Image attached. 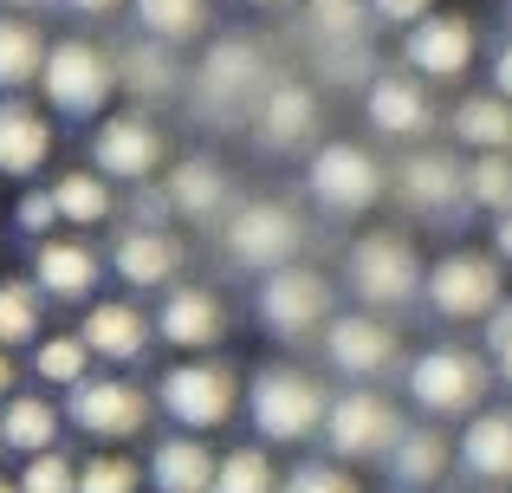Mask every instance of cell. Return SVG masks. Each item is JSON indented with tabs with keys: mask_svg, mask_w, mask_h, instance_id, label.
Returning a JSON list of instances; mask_svg holds the SVG:
<instances>
[{
	"mask_svg": "<svg viewBox=\"0 0 512 493\" xmlns=\"http://www.w3.org/2000/svg\"><path fill=\"white\" fill-rule=\"evenodd\" d=\"M422 299H428L435 318L474 325V318H487L493 305H500V260H493V253H474V247L441 253L422 273Z\"/></svg>",
	"mask_w": 512,
	"mask_h": 493,
	"instance_id": "obj_8",
	"label": "cell"
},
{
	"mask_svg": "<svg viewBox=\"0 0 512 493\" xmlns=\"http://www.w3.org/2000/svg\"><path fill=\"white\" fill-rule=\"evenodd\" d=\"M111 266L124 286H143V292H163L175 286V273H182V241H175L169 228H124L111 247Z\"/></svg>",
	"mask_w": 512,
	"mask_h": 493,
	"instance_id": "obj_21",
	"label": "cell"
},
{
	"mask_svg": "<svg viewBox=\"0 0 512 493\" xmlns=\"http://www.w3.org/2000/svg\"><path fill=\"white\" fill-rule=\"evenodd\" d=\"M39 91L59 117H104V104L117 98V65L104 46L91 39H46V59H39Z\"/></svg>",
	"mask_w": 512,
	"mask_h": 493,
	"instance_id": "obj_4",
	"label": "cell"
},
{
	"mask_svg": "<svg viewBox=\"0 0 512 493\" xmlns=\"http://www.w3.org/2000/svg\"><path fill=\"white\" fill-rule=\"evenodd\" d=\"M325 357H331V370H338V377L376 383V377H389V370H396L402 344H396V331H389L376 312H331L325 318Z\"/></svg>",
	"mask_w": 512,
	"mask_h": 493,
	"instance_id": "obj_12",
	"label": "cell"
},
{
	"mask_svg": "<svg viewBox=\"0 0 512 493\" xmlns=\"http://www.w3.org/2000/svg\"><path fill=\"white\" fill-rule=\"evenodd\" d=\"M143 474H150L156 493H208V474H214V448L201 442V435H163V442L150 448V461H143Z\"/></svg>",
	"mask_w": 512,
	"mask_h": 493,
	"instance_id": "obj_24",
	"label": "cell"
},
{
	"mask_svg": "<svg viewBox=\"0 0 512 493\" xmlns=\"http://www.w3.org/2000/svg\"><path fill=\"white\" fill-rule=\"evenodd\" d=\"M487 357L467 351V344H428L409 364V403L428 422H467L474 409H487Z\"/></svg>",
	"mask_w": 512,
	"mask_h": 493,
	"instance_id": "obj_2",
	"label": "cell"
},
{
	"mask_svg": "<svg viewBox=\"0 0 512 493\" xmlns=\"http://www.w3.org/2000/svg\"><path fill=\"white\" fill-rule=\"evenodd\" d=\"M163 130L150 124L143 111H117V117H98L91 130V169L104 182H150L163 169Z\"/></svg>",
	"mask_w": 512,
	"mask_h": 493,
	"instance_id": "obj_11",
	"label": "cell"
},
{
	"mask_svg": "<svg viewBox=\"0 0 512 493\" xmlns=\"http://www.w3.org/2000/svg\"><path fill=\"white\" fill-rule=\"evenodd\" d=\"M461 468L474 481H512V409H474L467 416Z\"/></svg>",
	"mask_w": 512,
	"mask_h": 493,
	"instance_id": "obj_26",
	"label": "cell"
},
{
	"mask_svg": "<svg viewBox=\"0 0 512 493\" xmlns=\"http://www.w3.org/2000/svg\"><path fill=\"white\" fill-rule=\"evenodd\" d=\"M383 163H376L363 143H318L312 169H305V189L325 215H370L383 202Z\"/></svg>",
	"mask_w": 512,
	"mask_h": 493,
	"instance_id": "obj_9",
	"label": "cell"
},
{
	"mask_svg": "<svg viewBox=\"0 0 512 493\" xmlns=\"http://www.w3.org/2000/svg\"><path fill=\"white\" fill-rule=\"evenodd\" d=\"M363 117H370L383 137H428L435 130V98L415 72H376L363 85Z\"/></svg>",
	"mask_w": 512,
	"mask_h": 493,
	"instance_id": "obj_16",
	"label": "cell"
},
{
	"mask_svg": "<svg viewBox=\"0 0 512 493\" xmlns=\"http://www.w3.org/2000/svg\"><path fill=\"white\" fill-rule=\"evenodd\" d=\"M448 130L461 150L474 156H512V104L500 91H474V98H461L448 111Z\"/></svg>",
	"mask_w": 512,
	"mask_h": 493,
	"instance_id": "obj_25",
	"label": "cell"
},
{
	"mask_svg": "<svg viewBox=\"0 0 512 493\" xmlns=\"http://www.w3.org/2000/svg\"><path fill=\"white\" fill-rule=\"evenodd\" d=\"M20 493H72L78 487V461L65 448H46V455H26V468L13 474Z\"/></svg>",
	"mask_w": 512,
	"mask_h": 493,
	"instance_id": "obj_40",
	"label": "cell"
},
{
	"mask_svg": "<svg viewBox=\"0 0 512 493\" xmlns=\"http://www.w3.org/2000/svg\"><path fill=\"white\" fill-rule=\"evenodd\" d=\"M59 416L72 422L78 435L117 448V442H137V435L150 429L156 403L130 377H85V383H72V390H65V409H59Z\"/></svg>",
	"mask_w": 512,
	"mask_h": 493,
	"instance_id": "obj_5",
	"label": "cell"
},
{
	"mask_svg": "<svg viewBox=\"0 0 512 493\" xmlns=\"http://www.w3.org/2000/svg\"><path fill=\"white\" fill-rule=\"evenodd\" d=\"M480 325H487V357H493L487 370H493L500 383H512V299H506V305H493Z\"/></svg>",
	"mask_w": 512,
	"mask_h": 493,
	"instance_id": "obj_42",
	"label": "cell"
},
{
	"mask_svg": "<svg viewBox=\"0 0 512 493\" xmlns=\"http://www.w3.org/2000/svg\"><path fill=\"white\" fill-rule=\"evenodd\" d=\"M33 377L46 383V390H72V383L91 377V351L78 344V331H52V338H33Z\"/></svg>",
	"mask_w": 512,
	"mask_h": 493,
	"instance_id": "obj_33",
	"label": "cell"
},
{
	"mask_svg": "<svg viewBox=\"0 0 512 493\" xmlns=\"http://www.w3.org/2000/svg\"><path fill=\"white\" fill-rule=\"evenodd\" d=\"M59 403H46V396H0V455H46V448H59Z\"/></svg>",
	"mask_w": 512,
	"mask_h": 493,
	"instance_id": "obj_27",
	"label": "cell"
},
{
	"mask_svg": "<svg viewBox=\"0 0 512 493\" xmlns=\"http://www.w3.org/2000/svg\"><path fill=\"white\" fill-rule=\"evenodd\" d=\"M52 163V124L26 98H0V176L26 182Z\"/></svg>",
	"mask_w": 512,
	"mask_h": 493,
	"instance_id": "obj_22",
	"label": "cell"
},
{
	"mask_svg": "<svg viewBox=\"0 0 512 493\" xmlns=\"http://www.w3.org/2000/svg\"><path fill=\"white\" fill-rule=\"evenodd\" d=\"M208 493H279V468L266 448H234V455H214Z\"/></svg>",
	"mask_w": 512,
	"mask_h": 493,
	"instance_id": "obj_34",
	"label": "cell"
},
{
	"mask_svg": "<svg viewBox=\"0 0 512 493\" xmlns=\"http://www.w3.org/2000/svg\"><path fill=\"white\" fill-rule=\"evenodd\" d=\"M493 260L512 266V208H506V215H493Z\"/></svg>",
	"mask_w": 512,
	"mask_h": 493,
	"instance_id": "obj_46",
	"label": "cell"
},
{
	"mask_svg": "<svg viewBox=\"0 0 512 493\" xmlns=\"http://www.w3.org/2000/svg\"><path fill=\"white\" fill-rule=\"evenodd\" d=\"M39 318H46V305H39L33 279H0V351L33 344L39 338Z\"/></svg>",
	"mask_w": 512,
	"mask_h": 493,
	"instance_id": "obj_35",
	"label": "cell"
},
{
	"mask_svg": "<svg viewBox=\"0 0 512 493\" xmlns=\"http://www.w3.org/2000/svg\"><path fill=\"white\" fill-rule=\"evenodd\" d=\"M117 65V85H130L137 98H169L175 91V59H169V46H130L124 59H111Z\"/></svg>",
	"mask_w": 512,
	"mask_h": 493,
	"instance_id": "obj_36",
	"label": "cell"
},
{
	"mask_svg": "<svg viewBox=\"0 0 512 493\" xmlns=\"http://www.w3.org/2000/svg\"><path fill=\"white\" fill-rule=\"evenodd\" d=\"M150 403L163 409L182 435H214V429H227L234 409H240V370L221 364V357H182V364L163 370Z\"/></svg>",
	"mask_w": 512,
	"mask_h": 493,
	"instance_id": "obj_1",
	"label": "cell"
},
{
	"mask_svg": "<svg viewBox=\"0 0 512 493\" xmlns=\"http://www.w3.org/2000/svg\"><path fill=\"white\" fill-rule=\"evenodd\" d=\"M150 338H163L169 351H214V344L227 338V305L214 286H163V305H156V325Z\"/></svg>",
	"mask_w": 512,
	"mask_h": 493,
	"instance_id": "obj_15",
	"label": "cell"
},
{
	"mask_svg": "<svg viewBox=\"0 0 512 493\" xmlns=\"http://www.w3.org/2000/svg\"><path fill=\"white\" fill-rule=\"evenodd\" d=\"M279 493H363V487L338 461H299L292 474H279Z\"/></svg>",
	"mask_w": 512,
	"mask_h": 493,
	"instance_id": "obj_41",
	"label": "cell"
},
{
	"mask_svg": "<svg viewBox=\"0 0 512 493\" xmlns=\"http://www.w3.org/2000/svg\"><path fill=\"white\" fill-rule=\"evenodd\" d=\"M344 273H350V292L363 305H376V312H396V305H409L422 292V266H415V247L402 234H363L350 247Z\"/></svg>",
	"mask_w": 512,
	"mask_h": 493,
	"instance_id": "obj_10",
	"label": "cell"
},
{
	"mask_svg": "<svg viewBox=\"0 0 512 493\" xmlns=\"http://www.w3.org/2000/svg\"><path fill=\"white\" fill-rule=\"evenodd\" d=\"M493 91H500V98L512 104V39H506L500 52H493Z\"/></svg>",
	"mask_w": 512,
	"mask_h": 493,
	"instance_id": "obj_45",
	"label": "cell"
},
{
	"mask_svg": "<svg viewBox=\"0 0 512 493\" xmlns=\"http://www.w3.org/2000/svg\"><path fill=\"white\" fill-rule=\"evenodd\" d=\"M65 7H72V13H85V20H111V13L124 7V0H65Z\"/></svg>",
	"mask_w": 512,
	"mask_h": 493,
	"instance_id": "obj_47",
	"label": "cell"
},
{
	"mask_svg": "<svg viewBox=\"0 0 512 493\" xmlns=\"http://www.w3.org/2000/svg\"><path fill=\"white\" fill-rule=\"evenodd\" d=\"M240 7H286V0H240Z\"/></svg>",
	"mask_w": 512,
	"mask_h": 493,
	"instance_id": "obj_50",
	"label": "cell"
},
{
	"mask_svg": "<svg viewBox=\"0 0 512 493\" xmlns=\"http://www.w3.org/2000/svg\"><path fill=\"white\" fill-rule=\"evenodd\" d=\"M325 403L331 396L299 364H266L247 383V422L260 442H312L318 422H325Z\"/></svg>",
	"mask_w": 512,
	"mask_h": 493,
	"instance_id": "obj_3",
	"label": "cell"
},
{
	"mask_svg": "<svg viewBox=\"0 0 512 493\" xmlns=\"http://www.w3.org/2000/svg\"><path fill=\"white\" fill-rule=\"evenodd\" d=\"M331 279L318 273V266H273V273H260V292H253V312H260V325L273 331V338H312V331H325L331 318Z\"/></svg>",
	"mask_w": 512,
	"mask_h": 493,
	"instance_id": "obj_6",
	"label": "cell"
},
{
	"mask_svg": "<svg viewBox=\"0 0 512 493\" xmlns=\"http://www.w3.org/2000/svg\"><path fill=\"white\" fill-rule=\"evenodd\" d=\"M0 493H20V487H13V481H7V474H0Z\"/></svg>",
	"mask_w": 512,
	"mask_h": 493,
	"instance_id": "obj_51",
	"label": "cell"
},
{
	"mask_svg": "<svg viewBox=\"0 0 512 493\" xmlns=\"http://www.w3.org/2000/svg\"><path fill=\"white\" fill-rule=\"evenodd\" d=\"M299 221H292L286 202H240L234 215H227V253H234V266H247V273H273V266H286L292 253H299Z\"/></svg>",
	"mask_w": 512,
	"mask_h": 493,
	"instance_id": "obj_13",
	"label": "cell"
},
{
	"mask_svg": "<svg viewBox=\"0 0 512 493\" xmlns=\"http://www.w3.org/2000/svg\"><path fill=\"white\" fill-rule=\"evenodd\" d=\"M461 202L487 208V215H506L512 208V156H474L461 169Z\"/></svg>",
	"mask_w": 512,
	"mask_h": 493,
	"instance_id": "obj_38",
	"label": "cell"
},
{
	"mask_svg": "<svg viewBox=\"0 0 512 493\" xmlns=\"http://www.w3.org/2000/svg\"><path fill=\"white\" fill-rule=\"evenodd\" d=\"M0 7H13V13H26V7H46V0H0Z\"/></svg>",
	"mask_w": 512,
	"mask_h": 493,
	"instance_id": "obj_49",
	"label": "cell"
},
{
	"mask_svg": "<svg viewBox=\"0 0 512 493\" xmlns=\"http://www.w3.org/2000/svg\"><path fill=\"white\" fill-rule=\"evenodd\" d=\"M39 59H46V33L26 13H0V91H26L39 85Z\"/></svg>",
	"mask_w": 512,
	"mask_h": 493,
	"instance_id": "obj_30",
	"label": "cell"
},
{
	"mask_svg": "<svg viewBox=\"0 0 512 493\" xmlns=\"http://www.w3.org/2000/svg\"><path fill=\"white\" fill-rule=\"evenodd\" d=\"M163 195H169L175 215H195V221H214L227 202H234V189H227V169L208 163V156H188V163H175L169 182H163Z\"/></svg>",
	"mask_w": 512,
	"mask_h": 493,
	"instance_id": "obj_29",
	"label": "cell"
},
{
	"mask_svg": "<svg viewBox=\"0 0 512 493\" xmlns=\"http://www.w3.org/2000/svg\"><path fill=\"white\" fill-rule=\"evenodd\" d=\"M13 221H20L26 241H46L52 228H59V208H52V189H26L20 202H13Z\"/></svg>",
	"mask_w": 512,
	"mask_h": 493,
	"instance_id": "obj_43",
	"label": "cell"
},
{
	"mask_svg": "<svg viewBox=\"0 0 512 493\" xmlns=\"http://www.w3.org/2000/svg\"><path fill=\"white\" fill-rule=\"evenodd\" d=\"M52 208H59V221H72V228H98V221H111L117 195L98 169H65V176L52 182Z\"/></svg>",
	"mask_w": 512,
	"mask_h": 493,
	"instance_id": "obj_31",
	"label": "cell"
},
{
	"mask_svg": "<svg viewBox=\"0 0 512 493\" xmlns=\"http://www.w3.org/2000/svg\"><path fill=\"white\" fill-rule=\"evenodd\" d=\"M402 65L415 78H461L474 65V20L467 13H422L415 26H402Z\"/></svg>",
	"mask_w": 512,
	"mask_h": 493,
	"instance_id": "obj_14",
	"label": "cell"
},
{
	"mask_svg": "<svg viewBox=\"0 0 512 493\" xmlns=\"http://www.w3.org/2000/svg\"><path fill=\"white\" fill-rule=\"evenodd\" d=\"M370 7V20H383V26H415L422 13H435V0H363Z\"/></svg>",
	"mask_w": 512,
	"mask_h": 493,
	"instance_id": "obj_44",
	"label": "cell"
},
{
	"mask_svg": "<svg viewBox=\"0 0 512 493\" xmlns=\"http://www.w3.org/2000/svg\"><path fill=\"white\" fill-rule=\"evenodd\" d=\"M78 344L91 357H104V364H137L150 351V318L130 299H91L85 325H78Z\"/></svg>",
	"mask_w": 512,
	"mask_h": 493,
	"instance_id": "obj_19",
	"label": "cell"
},
{
	"mask_svg": "<svg viewBox=\"0 0 512 493\" xmlns=\"http://www.w3.org/2000/svg\"><path fill=\"white\" fill-rule=\"evenodd\" d=\"M72 493H143V468L130 455H91V461H78Z\"/></svg>",
	"mask_w": 512,
	"mask_h": 493,
	"instance_id": "obj_39",
	"label": "cell"
},
{
	"mask_svg": "<svg viewBox=\"0 0 512 493\" xmlns=\"http://www.w3.org/2000/svg\"><path fill=\"white\" fill-rule=\"evenodd\" d=\"M124 7L156 46H182V39L208 33V0H124Z\"/></svg>",
	"mask_w": 512,
	"mask_h": 493,
	"instance_id": "obj_32",
	"label": "cell"
},
{
	"mask_svg": "<svg viewBox=\"0 0 512 493\" xmlns=\"http://www.w3.org/2000/svg\"><path fill=\"white\" fill-rule=\"evenodd\" d=\"M0 396H13V357L0 351Z\"/></svg>",
	"mask_w": 512,
	"mask_h": 493,
	"instance_id": "obj_48",
	"label": "cell"
},
{
	"mask_svg": "<svg viewBox=\"0 0 512 493\" xmlns=\"http://www.w3.org/2000/svg\"><path fill=\"white\" fill-rule=\"evenodd\" d=\"M318 435H325L331 461H383L389 442L402 435V409L389 403L383 390H344V396L325 403Z\"/></svg>",
	"mask_w": 512,
	"mask_h": 493,
	"instance_id": "obj_7",
	"label": "cell"
},
{
	"mask_svg": "<svg viewBox=\"0 0 512 493\" xmlns=\"http://www.w3.org/2000/svg\"><path fill=\"white\" fill-rule=\"evenodd\" d=\"M195 91H201V104H208V117L247 111V98H260V59H253L247 39L208 46V59H201V72H195Z\"/></svg>",
	"mask_w": 512,
	"mask_h": 493,
	"instance_id": "obj_17",
	"label": "cell"
},
{
	"mask_svg": "<svg viewBox=\"0 0 512 493\" xmlns=\"http://www.w3.org/2000/svg\"><path fill=\"white\" fill-rule=\"evenodd\" d=\"M253 130H260V143H273V150H299L318 130V98L305 85H266L260 98H253Z\"/></svg>",
	"mask_w": 512,
	"mask_h": 493,
	"instance_id": "obj_23",
	"label": "cell"
},
{
	"mask_svg": "<svg viewBox=\"0 0 512 493\" xmlns=\"http://www.w3.org/2000/svg\"><path fill=\"white\" fill-rule=\"evenodd\" d=\"M383 468H389V481H396V493H428L454 468V442L435 429V422H402V435L389 442Z\"/></svg>",
	"mask_w": 512,
	"mask_h": 493,
	"instance_id": "obj_20",
	"label": "cell"
},
{
	"mask_svg": "<svg viewBox=\"0 0 512 493\" xmlns=\"http://www.w3.org/2000/svg\"><path fill=\"white\" fill-rule=\"evenodd\" d=\"M396 189H402V202H409L415 215H448L454 195H461V169H454V156H441V150H415L409 163L396 169Z\"/></svg>",
	"mask_w": 512,
	"mask_h": 493,
	"instance_id": "obj_28",
	"label": "cell"
},
{
	"mask_svg": "<svg viewBox=\"0 0 512 493\" xmlns=\"http://www.w3.org/2000/svg\"><path fill=\"white\" fill-rule=\"evenodd\" d=\"M98 253H91L85 241H59V234H46V241H33V292L39 299H91L98 292Z\"/></svg>",
	"mask_w": 512,
	"mask_h": 493,
	"instance_id": "obj_18",
	"label": "cell"
},
{
	"mask_svg": "<svg viewBox=\"0 0 512 493\" xmlns=\"http://www.w3.org/2000/svg\"><path fill=\"white\" fill-rule=\"evenodd\" d=\"M305 20H312V33L325 46H350V52L370 33V7L363 0H305Z\"/></svg>",
	"mask_w": 512,
	"mask_h": 493,
	"instance_id": "obj_37",
	"label": "cell"
}]
</instances>
